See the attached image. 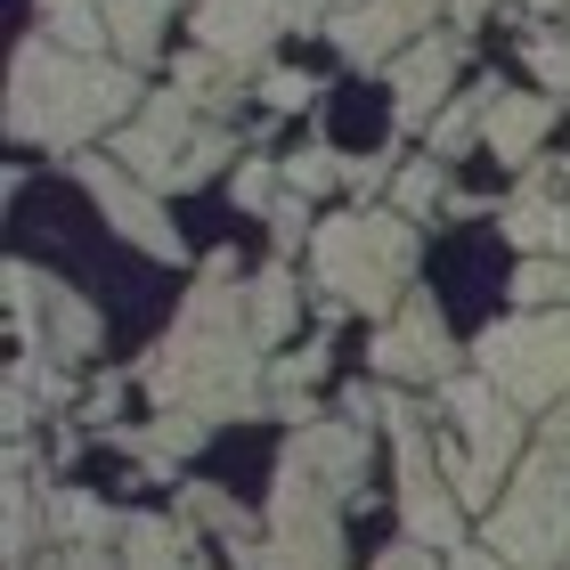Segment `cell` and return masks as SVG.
Instances as JSON below:
<instances>
[{"mask_svg": "<svg viewBox=\"0 0 570 570\" xmlns=\"http://www.w3.org/2000/svg\"><path fill=\"white\" fill-rule=\"evenodd\" d=\"M562 253H570V204H562Z\"/></svg>", "mask_w": 570, "mask_h": 570, "instance_id": "obj_42", "label": "cell"}, {"mask_svg": "<svg viewBox=\"0 0 570 570\" xmlns=\"http://www.w3.org/2000/svg\"><path fill=\"white\" fill-rule=\"evenodd\" d=\"M505 82H473L464 98H449V107L432 115V131H424V155H440V164H456L464 147L481 139V122H489V98H498Z\"/></svg>", "mask_w": 570, "mask_h": 570, "instance_id": "obj_23", "label": "cell"}, {"mask_svg": "<svg viewBox=\"0 0 570 570\" xmlns=\"http://www.w3.org/2000/svg\"><path fill=\"white\" fill-rule=\"evenodd\" d=\"M392 179H400L392 155H358V164H351V188H358V196H392Z\"/></svg>", "mask_w": 570, "mask_h": 570, "instance_id": "obj_35", "label": "cell"}, {"mask_svg": "<svg viewBox=\"0 0 570 570\" xmlns=\"http://www.w3.org/2000/svg\"><path fill=\"white\" fill-rule=\"evenodd\" d=\"M73 179L98 196V213H107V228H115L122 245H139L147 262H188V245H179L164 196H155L139 171H122L115 155H73Z\"/></svg>", "mask_w": 570, "mask_h": 570, "instance_id": "obj_10", "label": "cell"}, {"mask_svg": "<svg viewBox=\"0 0 570 570\" xmlns=\"http://www.w3.org/2000/svg\"><path fill=\"white\" fill-rule=\"evenodd\" d=\"M269 245H277V262H294V253H309V237H318V220H309V196H294L285 188L277 204H269Z\"/></svg>", "mask_w": 570, "mask_h": 570, "instance_id": "obj_30", "label": "cell"}, {"mask_svg": "<svg viewBox=\"0 0 570 570\" xmlns=\"http://www.w3.org/2000/svg\"><path fill=\"white\" fill-rule=\"evenodd\" d=\"M383 432H392V456H400V522L416 547L432 554H456L464 547V498L449 489V464H440V440L424 432V407L400 392H383Z\"/></svg>", "mask_w": 570, "mask_h": 570, "instance_id": "obj_6", "label": "cell"}, {"mask_svg": "<svg viewBox=\"0 0 570 570\" xmlns=\"http://www.w3.org/2000/svg\"><path fill=\"white\" fill-rule=\"evenodd\" d=\"M277 9H285V33H326L334 0H277Z\"/></svg>", "mask_w": 570, "mask_h": 570, "instance_id": "obj_37", "label": "cell"}, {"mask_svg": "<svg viewBox=\"0 0 570 570\" xmlns=\"http://www.w3.org/2000/svg\"><path fill=\"white\" fill-rule=\"evenodd\" d=\"M473 375H489L513 407H554L570 392V309H513L473 343Z\"/></svg>", "mask_w": 570, "mask_h": 570, "instance_id": "obj_7", "label": "cell"}, {"mask_svg": "<svg viewBox=\"0 0 570 570\" xmlns=\"http://www.w3.org/2000/svg\"><path fill=\"white\" fill-rule=\"evenodd\" d=\"M456 66H464V41H456V33H424L407 58L383 66V82H392V122H400V131H432V115L449 107Z\"/></svg>", "mask_w": 570, "mask_h": 570, "instance_id": "obj_13", "label": "cell"}, {"mask_svg": "<svg viewBox=\"0 0 570 570\" xmlns=\"http://www.w3.org/2000/svg\"><path fill=\"white\" fill-rule=\"evenodd\" d=\"M98 9H107L115 58H122V66H147L155 49H164V24H171L179 0H98Z\"/></svg>", "mask_w": 570, "mask_h": 570, "instance_id": "obj_22", "label": "cell"}, {"mask_svg": "<svg viewBox=\"0 0 570 570\" xmlns=\"http://www.w3.org/2000/svg\"><path fill=\"white\" fill-rule=\"evenodd\" d=\"M456 358L464 351L449 343V318H440V302L424 294V285H407V302L375 326V343H367V367L383 383H449Z\"/></svg>", "mask_w": 570, "mask_h": 570, "instance_id": "obj_11", "label": "cell"}, {"mask_svg": "<svg viewBox=\"0 0 570 570\" xmlns=\"http://www.w3.org/2000/svg\"><path fill=\"white\" fill-rule=\"evenodd\" d=\"M204 432H213L204 416H188V407H164L155 424H131V432L115 424V449H131V456L147 464L155 481H171V489H179V473H188V456L204 449Z\"/></svg>", "mask_w": 570, "mask_h": 570, "instance_id": "obj_17", "label": "cell"}, {"mask_svg": "<svg viewBox=\"0 0 570 570\" xmlns=\"http://www.w3.org/2000/svg\"><path fill=\"white\" fill-rule=\"evenodd\" d=\"M277 33H285L277 0H196V49H213L228 66H262Z\"/></svg>", "mask_w": 570, "mask_h": 570, "instance_id": "obj_14", "label": "cell"}, {"mask_svg": "<svg viewBox=\"0 0 570 570\" xmlns=\"http://www.w3.org/2000/svg\"><path fill=\"white\" fill-rule=\"evenodd\" d=\"M513 309H570V253H530L513 269Z\"/></svg>", "mask_w": 570, "mask_h": 570, "instance_id": "obj_25", "label": "cell"}, {"mask_svg": "<svg viewBox=\"0 0 570 570\" xmlns=\"http://www.w3.org/2000/svg\"><path fill=\"white\" fill-rule=\"evenodd\" d=\"M343 179H351V164L326 139H309V147L285 155V188H294V196H326V188H343Z\"/></svg>", "mask_w": 570, "mask_h": 570, "instance_id": "obj_28", "label": "cell"}, {"mask_svg": "<svg viewBox=\"0 0 570 570\" xmlns=\"http://www.w3.org/2000/svg\"><path fill=\"white\" fill-rule=\"evenodd\" d=\"M9 343L49 351V358H98L107 351V318H98L73 285L41 277L33 262H9Z\"/></svg>", "mask_w": 570, "mask_h": 570, "instance_id": "obj_9", "label": "cell"}, {"mask_svg": "<svg viewBox=\"0 0 570 570\" xmlns=\"http://www.w3.org/2000/svg\"><path fill=\"white\" fill-rule=\"evenodd\" d=\"M440 196H456V188H449V164H440V155H424V164H400V179H392V213L424 220Z\"/></svg>", "mask_w": 570, "mask_h": 570, "instance_id": "obj_27", "label": "cell"}, {"mask_svg": "<svg viewBox=\"0 0 570 570\" xmlns=\"http://www.w3.org/2000/svg\"><path fill=\"white\" fill-rule=\"evenodd\" d=\"M228 570H351V554H343V498H334L309 464L277 456L269 522L228 538Z\"/></svg>", "mask_w": 570, "mask_h": 570, "instance_id": "obj_5", "label": "cell"}, {"mask_svg": "<svg viewBox=\"0 0 570 570\" xmlns=\"http://www.w3.org/2000/svg\"><path fill=\"white\" fill-rule=\"evenodd\" d=\"M179 522H188V530H220V538H245L253 513L228 498V489H213V481H179Z\"/></svg>", "mask_w": 570, "mask_h": 570, "instance_id": "obj_24", "label": "cell"}, {"mask_svg": "<svg viewBox=\"0 0 570 570\" xmlns=\"http://www.w3.org/2000/svg\"><path fill=\"white\" fill-rule=\"evenodd\" d=\"M269 343L245 318V285H237V253H204V277L179 302V326L147 351V400L155 407H188L204 424L228 416H262L269 407Z\"/></svg>", "mask_w": 570, "mask_h": 570, "instance_id": "obj_1", "label": "cell"}, {"mask_svg": "<svg viewBox=\"0 0 570 570\" xmlns=\"http://www.w3.org/2000/svg\"><path fill=\"white\" fill-rule=\"evenodd\" d=\"M49 570H122V547H58Z\"/></svg>", "mask_w": 570, "mask_h": 570, "instance_id": "obj_36", "label": "cell"}, {"mask_svg": "<svg viewBox=\"0 0 570 570\" xmlns=\"http://www.w3.org/2000/svg\"><path fill=\"white\" fill-rule=\"evenodd\" d=\"M449 570H513V562H505L498 547H473V538H464V547L449 554Z\"/></svg>", "mask_w": 570, "mask_h": 570, "instance_id": "obj_40", "label": "cell"}, {"mask_svg": "<svg viewBox=\"0 0 570 570\" xmlns=\"http://www.w3.org/2000/svg\"><path fill=\"white\" fill-rule=\"evenodd\" d=\"M9 570H24V562H9Z\"/></svg>", "mask_w": 570, "mask_h": 570, "instance_id": "obj_45", "label": "cell"}, {"mask_svg": "<svg viewBox=\"0 0 570 570\" xmlns=\"http://www.w3.org/2000/svg\"><path fill=\"white\" fill-rule=\"evenodd\" d=\"M122 171H139L155 196H179V188H204L228 155H237V131L204 107L196 90H155L147 107L115 131Z\"/></svg>", "mask_w": 570, "mask_h": 570, "instance_id": "obj_4", "label": "cell"}, {"mask_svg": "<svg viewBox=\"0 0 570 570\" xmlns=\"http://www.w3.org/2000/svg\"><path fill=\"white\" fill-rule=\"evenodd\" d=\"M375 570H449V554H432V547H416V538H407V547H383Z\"/></svg>", "mask_w": 570, "mask_h": 570, "instance_id": "obj_38", "label": "cell"}, {"mask_svg": "<svg viewBox=\"0 0 570 570\" xmlns=\"http://www.w3.org/2000/svg\"><path fill=\"white\" fill-rule=\"evenodd\" d=\"M245 318H253L262 343H285V334H294V318H302V277H294V262H269L262 277L245 285Z\"/></svg>", "mask_w": 570, "mask_h": 570, "instance_id": "obj_21", "label": "cell"}, {"mask_svg": "<svg viewBox=\"0 0 570 570\" xmlns=\"http://www.w3.org/2000/svg\"><path fill=\"white\" fill-rule=\"evenodd\" d=\"M122 522H131V513H115L107 498H90V489H49V538H58V547H122Z\"/></svg>", "mask_w": 570, "mask_h": 570, "instance_id": "obj_19", "label": "cell"}, {"mask_svg": "<svg viewBox=\"0 0 570 570\" xmlns=\"http://www.w3.org/2000/svg\"><path fill=\"white\" fill-rule=\"evenodd\" d=\"M188 547H196L188 522H164V513H131L122 522V570H196Z\"/></svg>", "mask_w": 570, "mask_h": 570, "instance_id": "obj_20", "label": "cell"}, {"mask_svg": "<svg viewBox=\"0 0 570 570\" xmlns=\"http://www.w3.org/2000/svg\"><path fill=\"white\" fill-rule=\"evenodd\" d=\"M498 228H505V245H522V253H562V196H554L547 164L522 171V188L498 204Z\"/></svg>", "mask_w": 570, "mask_h": 570, "instance_id": "obj_18", "label": "cell"}, {"mask_svg": "<svg viewBox=\"0 0 570 570\" xmlns=\"http://www.w3.org/2000/svg\"><path fill=\"white\" fill-rule=\"evenodd\" d=\"M115 407H122V375H98V383H90V400H82V416H90V424H107Z\"/></svg>", "mask_w": 570, "mask_h": 570, "instance_id": "obj_39", "label": "cell"}, {"mask_svg": "<svg viewBox=\"0 0 570 570\" xmlns=\"http://www.w3.org/2000/svg\"><path fill=\"white\" fill-rule=\"evenodd\" d=\"M562 171H570V155H562Z\"/></svg>", "mask_w": 570, "mask_h": 570, "instance_id": "obj_44", "label": "cell"}, {"mask_svg": "<svg viewBox=\"0 0 570 570\" xmlns=\"http://www.w3.org/2000/svg\"><path fill=\"white\" fill-rule=\"evenodd\" d=\"M489 547L513 570H570V473L547 456L513 464V489L489 505Z\"/></svg>", "mask_w": 570, "mask_h": 570, "instance_id": "obj_8", "label": "cell"}, {"mask_svg": "<svg viewBox=\"0 0 570 570\" xmlns=\"http://www.w3.org/2000/svg\"><path fill=\"white\" fill-rule=\"evenodd\" d=\"M440 9H449V0H351V9L326 17V41L343 49L351 66H392L432 33Z\"/></svg>", "mask_w": 570, "mask_h": 570, "instance_id": "obj_12", "label": "cell"}, {"mask_svg": "<svg viewBox=\"0 0 570 570\" xmlns=\"http://www.w3.org/2000/svg\"><path fill=\"white\" fill-rule=\"evenodd\" d=\"M318 375H326V334H318V343H302L294 358H277V367H269V407H277V400H302Z\"/></svg>", "mask_w": 570, "mask_h": 570, "instance_id": "obj_31", "label": "cell"}, {"mask_svg": "<svg viewBox=\"0 0 570 570\" xmlns=\"http://www.w3.org/2000/svg\"><path fill=\"white\" fill-rule=\"evenodd\" d=\"M318 98V82L309 73H294V66H277V73H262V107H277V115H294V107H309Z\"/></svg>", "mask_w": 570, "mask_h": 570, "instance_id": "obj_33", "label": "cell"}, {"mask_svg": "<svg viewBox=\"0 0 570 570\" xmlns=\"http://www.w3.org/2000/svg\"><path fill=\"white\" fill-rule=\"evenodd\" d=\"M285 456L309 464L334 498H358V489H367V424H294Z\"/></svg>", "mask_w": 570, "mask_h": 570, "instance_id": "obj_16", "label": "cell"}, {"mask_svg": "<svg viewBox=\"0 0 570 570\" xmlns=\"http://www.w3.org/2000/svg\"><path fill=\"white\" fill-rule=\"evenodd\" d=\"M309 277H318L343 309L383 326L407 302V285H416V220L383 213V204H358V213L318 220V237H309Z\"/></svg>", "mask_w": 570, "mask_h": 570, "instance_id": "obj_3", "label": "cell"}, {"mask_svg": "<svg viewBox=\"0 0 570 570\" xmlns=\"http://www.w3.org/2000/svg\"><path fill=\"white\" fill-rule=\"evenodd\" d=\"M522 66L538 73V90H570V24H547V33H530L522 41Z\"/></svg>", "mask_w": 570, "mask_h": 570, "instance_id": "obj_29", "label": "cell"}, {"mask_svg": "<svg viewBox=\"0 0 570 570\" xmlns=\"http://www.w3.org/2000/svg\"><path fill=\"white\" fill-rule=\"evenodd\" d=\"M41 9H66V0H41Z\"/></svg>", "mask_w": 570, "mask_h": 570, "instance_id": "obj_43", "label": "cell"}, {"mask_svg": "<svg viewBox=\"0 0 570 570\" xmlns=\"http://www.w3.org/2000/svg\"><path fill=\"white\" fill-rule=\"evenodd\" d=\"M530 449L547 456V464H562V473H570V392H562V400L547 407V424L530 432Z\"/></svg>", "mask_w": 570, "mask_h": 570, "instance_id": "obj_34", "label": "cell"}, {"mask_svg": "<svg viewBox=\"0 0 570 570\" xmlns=\"http://www.w3.org/2000/svg\"><path fill=\"white\" fill-rule=\"evenodd\" d=\"M489 9H498V0H449V17H456V24H481Z\"/></svg>", "mask_w": 570, "mask_h": 570, "instance_id": "obj_41", "label": "cell"}, {"mask_svg": "<svg viewBox=\"0 0 570 570\" xmlns=\"http://www.w3.org/2000/svg\"><path fill=\"white\" fill-rule=\"evenodd\" d=\"M554 115H562V98L554 90H498L489 98V122H481V147L498 155V164H538V147H547L554 131Z\"/></svg>", "mask_w": 570, "mask_h": 570, "instance_id": "obj_15", "label": "cell"}, {"mask_svg": "<svg viewBox=\"0 0 570 570\" xmlns=\"http://www.w3.org/2000/svg\"><path fill=\"white\" fill-rule=\"evenodd\" d=\"M41 33L58 41V49H82V58H98V41H115V33H107V9H98V0H66V9H41Z\"/></svg>", "mask_w": 570, "mask_h": 570, "instance_id": "obj_26", "label": "cell"}, {"mask_svg": "<svg viewBox=\"0 0 570 570\" xmlns=\"http://www.w3.org/2000/svg\"><path fill=\"white\" fill-rule=\"evenodd\" d=\"M277 196H285V171H269V164H253V155H245V164H237V204H245L253 220H262Z\"/></svg>", "mask_w": 570, "mask_h": 570, "instance_id": "obj_32", "label": "cell"}, {"mask_svg": "<svg viewBox=\"0 0 570 570\" xmlns=\"http://www.w3.org/2000/svg\"><path fill=\"white\" fill-rule=\"evenodd\" d=\"M139 107H147L139 66L82 58V49H58L49 33L17 41V66H9V139L17 147H82L98 131H122Z\"/></svg>", "mask_w": 570, "mask_h": 570, "instance_id": "obj_2", "label": "cell"}]
</instances>
